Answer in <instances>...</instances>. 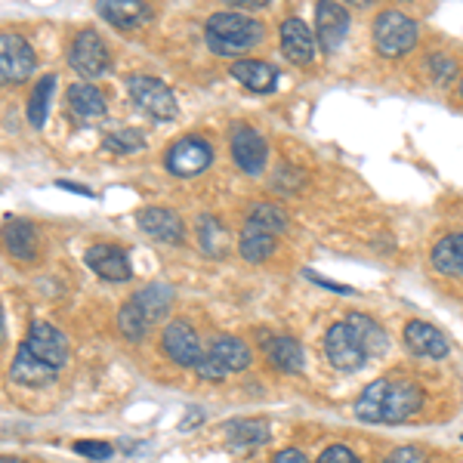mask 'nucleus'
I'll return each mask as SVG.
<instances>
[{
	"label": "nucleus",
	"mask_w": 463,
	"mask_h": 463,
	"mask_svg": "<svg viewBox=\"0 0 463 463\" xmlns=\"http://www.w3.org/2000/svg\"><path fill=\"white\" fill-rule=\"evenodd\" d=\"M204 37L216 56H241L263 41V22L244 13H213L204 25Z\"/></svg>",
	"instance_id": "nucleus-1"
},
{
	"label": "nucleus",
	"mask_w": 463,
	"mask_h": 463,
	"mask_svg": "<svg viewBox=\"0 0 463 463\" xmlns=\"http://www.w3.org/2000/svg\"><path fill=\"white\" fill-rule=\"evenodd\" d=\"M69 65L80 78H87V84H93V78H102L111 69V53L106 41L93 28H80L69 47Z\"/></svg>",
	"instance_id": "nucleus-2"
},
{
	"label": "nucleus",
	"mask_w": 463,
	"mask_h": 463,
	"mask_svg": "<svg viewBox=\"0 0 463 463\" xmlns=\"http://www.w3.org/2000/svg\"><path fill=\"white\" fill-rule=\"evenodd\" d=\"M127 90H130V99L137 102L146 115H152L155 121H174L176 118V96L164 80L152 78V74H133L127 80Z\"/></svg>",
	"instance_id": "nucleus-3"
},
{
	"label": "nucleus",
	"mask_w": 463,
	"mask_h": 463,
	"mask_svg": "<svg viewBox=\"0 0 463 463\" xmlns=\"http://www.w3.org/2000/svg\"><path fill=\"white\" fill-rule=\"evenodd\" d=\"M374 43L383 56H405L417 43V22L399 10H383L374 22Z\"/></svg>",
	"instance_id": "nucleus-4"
},
{
	"label": "nucleus",
	"mask_w": 463,
	"mask_h": 463,
	"mask_svg": "<svg viewBox=\"0 0 463 463\" xmlns=\"http://www.w3.org/2000/svg\"><path fill=\"white\" fill-rule=\"evenodd\" d=\"M211 161H213V148L201 137L176 139V143L167 148V155H164V164H167L170 174L183 176V179L204 174V170L211 167Z\"/></svg>",
	"instance_id": "nucleus-5"
},
{
	"label": "nucleus",
	"mask_w": 463,
	"mask_h": 463,
	"mask_svg": "<svg viewBox=\"0 0 463 463\" xmlns=\"http://www.w3.org/2000/svg\"><path fill=\"white\" fill-rule=\"evenodd\" d=\"M37 56L32 43L19 34H0V87L22 84L32 78Z\"/></svg>",
	"instance_id": "nucleus-6"
},
{
	"label": "nucleus",
	"mask_w": 463,
	"mask_h": 463,
	"mask_svg": "<svg viewBox=\"0 0 463 463\" xmlns=\"http://www.w3.org/2000/svg\"><path fill=\"white\" fill-rule=\"evenodd\" d=\"M325 353H327V362L337 371H358L368 362V353H364V346L358 343V337L346 321L331 325V331H327V337H325Z\"/></svg>",
	"instance_id": "nucleus-7"
},
{
	"label": "nucleus",
	"mask_w": 463,
	"mask_h": 463,
	"mask_svg": "<svg viewBox=\"0 0 463 463\" xmlns=\"http://www.w3.org/2000/svg\"><path fill=\"white\" fill-rule=\"evenodd\" d=\"M25 346L32 349L43 364H50V368H56V371L69 364V355H71L69 337H65L59 327L47 325V321H34V325L28 327Z\"/></svg>",
	"instance_id": "nucleus-8"
},
{
	"label": "nucleus",
	"mask_w": 463,
	"mask_h": 463,
	"mask_svg": "<svg viewBox=\"0 0 463 463\" xmlns=\"http://www.w3.org/2000/svg\"><path fill=\"white\" fill-rule=\"evenodd\" d=\"M161 346H164V353H167V358H174L179 368H195L201 362V355H204L195 327H192L185 318H176L164 327Z\"/></svg>",
	"instance_id": "nucleus-9"
},
{
	"label": "nucleus",
	"mask_w": 463,
	"mask_h": 463,
	"mask_svg": "<svg viewBox=\"0 0 463 463\" xmlns=\"http://www.w3.org/2000/svg\"><path fill=\"white\" fill-rule=\"evenodd\" d=\"M423 405V392L411 380H390L386 386L383 411H380V423H405L408 417H414Z\"/></svg>",
	"instance_id": "nucleus-10"
},
{
	"label": "nucleus",
	"mask_w": 463,
	"mask_h": 463,
	"mask_svg": "<svg viewBox=\"0 0 463 463\" xmlns=\"http://www.w3.org/2000/svg\"><path fill=\"white\" fill-rule=\"evenodd\" d=\"M266 139L260 137L253 127L248 124H238L235 130H232V158H235L238 167L244 170V174L250 176H260L266 170Z\"/></svg>",
	"instance_id": "nucleus-11"
},
{
	"label": "nucleus",
	"mask_w": 463,
	"mask_h": 463,
	"mask_svg": "<svg viewBox=\"0 0 463 463\" xmlns=\"http://www.w3.org/2000/svg\"><path fill=\"white\" fill-rule=\"evenodd\" d=\"M316 34H318V43H321V50H325V53L340 50V43L346 41V34H349L346 6L331 4V0L318 4L316 6Z\"/></svg>",
	"instance_id": "nucleus-12"
},
{
	"label": "nucleus",
	"mask_w": 463,
	"mask_h": 463,
	"mask_svg": "<svg viewBox=\"0 0 463 463\" xmlns=\"http://www.w3.org/2000/svg\"><path fill=\"white\" fill-rule=\"evenodd\" d=\"M84 260H87V266L106 281H127L133 275L130 260H127L124 248H118V244H93Z\"/></svg>",
	"instance_id": "nucleus-13"
},
{
	"label": "nucleus",
	"mask_w": 463,
	"mask_h": 463,
	"mask_svg": "<svg viewBox=\"0 0 463 463\" xmlns=\"http://www.w3.org/2000/svg\"><path fill=\"white\" fill-rule=\"evenodd\" d=\"M65 106H69V111L80 124H93V121H99V118H106V96H102L99 87L87 84V80L69 87Z\"/></svg>",
	"instance_id": "nucleus-14"
},
{
	"label": "nucleus",
	"mask_w": 463,
	"mask_h": 463,
	"mask_svg": "<svg viewBox=\"0 0 463 463\" xmlns=\"http://www.w3.org/2000/svg\"><path fill=\"white\" fill-rule=\"evenodd\" d=\"M96 13L109 25L124 28V32H133V28L152 19V6L143 4V0H102V4H96Z\"/></svg>",
	"instance_id": "nucleus-15"
},
{
	"label": "nucleus",
	"mask_w": 463,
	"mask_h": 463,
	"mask_svg": "<svg viewBox=\"0 0 463 463\" xmlns=\"http://www.w3.org/2000/svg\"><path fill=\"white\" fill-rule=\"evenodd\" d=\"M281 50L290 62L309 65L316 59V37L303 19H285L281 22Z\"/></svg>",
	"instance_id": "nucleus-16"
},
{
	"label": "nucleus",
	"mask_w": 463,
	"mask_h": 463,
	"mask_svg": "<svg viewBox=\"0 0 463 463\" xmlns=\"http://www.w3.org/2000/svg\"><path fill=\"white\" fill-rule=\"evenodd\" d=\"M0 244L13 260H22V263L37 257V232L28 220H6L0 229Z\"/></svg>",
	"instance_id": "nucleus-17"
},
{
	"label": "nucleus",
	"mask_w": 463,
	"mask_h": 463,
	"mask_svg": "<svg viewBox=\"0 0 463 463\" xmlns=\"http://www.w3.org/2000/svg\"><path fill=\"white\" fill-rule=\"evenodd\" d=\"M232 78L241 87L253 90V93H272V90L279 87V71H275V65L260 62V59H238V62L232 65Z\"/></svg>",
	"instance_id": "nucleus-18"
},
{
	"label": "nucleus",
	"mask_w": 463,
	"mask_h": 463,
	"mask_svg": "<svg viewBox=\"0 0 463 463\" xmlns=\"http://www.w3.org/2000/svg\"><path fill=\"white\" fill-rule=\"evenodd\" d=\"M139 226H143V232H148L152 238L167 241V244H179L185 235L183 220H179L174 211H167V207H146V211L139 213Z\"/></svg>",
	"instance_id": "nucleus-19"
},
{
	"label": "nucleus",
	"mask_w": 463,
	"mask_h": 463,
	"mask_svg": "<svg viewBox=\"0 0 463 463\" xmlns=\"http://www.w3.org/2000/svg\"><path fill=\"white\" fill-rule=\"evenodd\" d=\"M405 343L414 355L423 358H445L448 355V340L427 321H408L405 325Z\"/></svg>",
	"instance_id": "nucleus-20"
},
{
	"label": "nucleus",
	"mask_w": 463,
	"mask_h": 463,
	"mask_svg": "<svg viewBox=\"0 0 463 463\" xmlns=\"http://www.w3.org/2000/svg\"><path fill=\"white\" fill-rule=\"evenodd\" d=\"M10 374L16 383H25V386H50L56 380V368H50V364H43L41 358H37L32 349L22 343L16 358H13V368Z\"/></svg>",
	"instance_id": "nucleus-21"
},
{
	"label": "nucleus",
	"mask_w": 463,
	"mask_h": 463,
	"mask_svg": "<svg viewBox=\"0 0 463 463\" xmlns=\"http://www.w3.org/2000/svg\"><path fill=\"white\" fill-rule=\"evenodd\" d=\"M266 358L285 374H300L306 358H303V346L294 337H266Z\"/></svg>",
	"instance_id": "nucleus-22"
},
{
	"label": "nucleus",
	"mask_w": 463,
	"mask_h": 463,
	"mask_svg": "<svg viewBox=\"0 0 463 463\" xmlns=\"http://www.w3.org/2000/svg\"><path fill=\"white\" fill-rule=\"evenodd\" d=\"M226 442L235 451H250V448H260L269 442V423L257 420V417H248V420H232L226 427Z\"/></svg>",
	"instance_id": "nucleus-23"
},
{
	"label": "nucleus",
	"mask_w": 463,
	"mask_h": 463,
	"mask_svg": "<svg viewBox=\"0 0 463 463\" xmlns=\"http://www.w3.org/2000/svg\"><path fill=\"white\" fill-rule=\"evenodd\" d=\"M130 300L146 316L148 325H158V321L167 318L170 300H174V290H170L167 285H148V288L139 290L137 297H130Z\"/></svg>",
	"instance_id": "nucleus-24"
},
{
	"label": "nucleus",
	"mask_w": 463,
	"mask_h": 463,
	"mask_svg": "<svg viewBox=\"0 0 463 463\" xmlns=\"http://www.w3.org/2000/svg\"><path fill=\"white\" fill-rule=\"evenodd\" d=\"M207 353H211L226 371H244L250 364L248 343L238 340V337H232V334H222V337H216L211 343V349H207Z\"/></svg>",
	"instance_id": "nucleus-25"
},
{
	"label": "nucleus",
	"mask_w": 463,
	"mask_h": 463,
	"mask_svg": "<svg viewBox=\"0 0 463 463\" xmlns=\"http://www.w3.org/2000/svg\"><path fill=\"white\" fill-rule=\"evenodd\" d=\"M432 266L442 275H458V279H463V232L445 235L432 248Z\"/></svg>",
	"instance_id": "nucleus-26"
},
{
	"label": "nucleus",
	"mask_w": 463,
	"mask_h": 463,
	"mask_svg": "<svg viewBox=\"0 0 463 463\" xmlns=\"http://www.w3.org/2000/svg\"><path fill=\"white\" fill-rule=\"evenodd\" d=\"M343 321H346V325L353 327V334L358 337V343L364 346V353H368V358H371V355H377V353H383L386 343H390V340H386V334H383V327H380L374 318L362 316V312H353V316H346Z\"/></svg>",
	"instance_id": "nucleus-27"
},
{
	"label": "nucleus",
	"mask_w": 463,
	"mask_h": 463,
	"mask_svg": "<svg viewBox=\"0 0 463 463\" xmlns=\"http://www.w3.org/2000/svg\"><path fill=\"white\" fill-rule=\"evenodd\" d=\"M272 253H275V235H269V232L248 222L241 232V257L248 260V263H263Z\"/></svg>",
	"instance_id": "nucleus-28"
},
{
	"label": "nucleus",
	"mask_w": 463,
	"mask_h": 463,
	"mask_svg": "<svg viewBox=\"0 0 463 463\" xmlns=\"http://www.w3.org/2000/svg\"><path fill=\"white\" fill-rule=\"evenodd\" d=\"M56 90V78L53 74H43V80H37V87L28 96V124L41 130L47 124V111H50V96Z\"/></svg>",
	"instance_id": "nucleus-29"
},
{
	"label": "nucleus",
	"mask_w": 463,
	"mask_h": 463,
	"mask_svg": "<svg viewBox=\"0 0 463 463\" xmlns=\"http://www.w3.org/2000/svg\"><path fill=\"white\" fill-rule=\"evenodd\" d=\"M386 386L390 380H374L355 402V417L364 423H380V411H383V399H386Z\"/></svg>",
	"instance_id": "nucleus-30"
},
{
	"label": "nucleus",
	"mask_w": 463,
	"mask_h": 463,
	"mask_svg": "<svg viewBox=\"0 0 463 463\" xmlns=\"http://www.w3.org/2000/svg\"><path fill=\"white\" fill-rule=\"evenodd\" d=\"M248 222L250 226H257V229H263L269 232V235H281V232H288V213L281 211V207H275V204H257L253 211L248 213Z\"/></svg>",
	"instance_id": "nucleus-31"
},
{
	"label": "nucleus",
	"mask_w": 463,
	"mask_h": 463,
	"mask_svg": "<svg viewBox=\"0 0 463 463\" xmlns=\"http://www.w3.org/2000/svg\"><path fill=\"white\" fill-rule=\"evenodd\" d=\"M146 148V137L133 127H121V130L109 133L102 139V152H111V155H137Z\"/></svg>",
	"instance_id": "nucleus-32"
},
{
	"label": "nucleus",
	"mask_w": 463,
	"mask_h": 463,
	"mask_svg": "<svg viewBox=\"0 0 463 463\" xmlns=\"http://www.w3.org/2000/svg\"><path fill=\"white\" fill-rule=\"evenodd\" d=\"M198 238L207 257H222V253H226V229H222V222L213 220V216H201L198 220Z\"/></svg>",
	"instance_id": "nucleus-33"
},
{
	"label": "nucleus",
	"mask_w": 463,
	"mask_h": 463,
	"mask_svg": "<svg viewBox=\"0 0 463 463\" xmlns=\"http://www.w3.org/2000/svg\"><path fill=\"white\" fill-rule=\"evenodd\" d=\"M118 327H121V334L127 340H143L152 325H148L143 312L133 306V300H127L121 306V312H118Z\"/></svg>",
	"instance_id": "nucleus-34"
},
{
	"label": "nucleus",
	"mask_w": 463,
	"mask_h": 463,
	"mask_svg": "<svg viewBox=\"0 0 463 463\" xmlns=\"http://www.w3.org/2000/svg\"><path fill=\"white\" fill-rule=\"evenodd\" d=\"M195 371H198V377H201V380H222V377L229 374V371L222 368V364L216 362V358H213L211 353L201 355V362L195 364Z\"/></svg>",
	"instance_id": "nucleus-35"
},
{
	"label": "nucleus",
	"mask_w": 463,
	"mask_h": 463,
	"mask_svg": "<svg viewBox=\"0 0 463 463\" xmlns=\"http://www.w3.org/2000/svg\"><path fill=\"white\" fill-rule=\"evenodd\" d=\"M380 463H430V460H427V454H423V448L405 445V448H399V451H392L390 458L380 460Z\"/></svg>",
	"instance_id": "nucleus-36"
},
{
	"label": "nucleus",
	"mask_w": 463,
	"mask_h": 463,
	"mask_svg": "<svg viewBox=\"0 0 463 463\" xmlns=\"http://www.w3.org/2000/svg\"><path fill=\"white\" fill-rule=\"evenodd\" d=\"M74 451L84 454V458H93V460H106V458H111V445H106V442H87V439L74 442Z\"/></svg>",
	"instance_id": "nucleus-37"
},
{
	"label": "nucleus",
	"mask_w": 463,
	"mask_h": 463,
	"mask_svg": "<svg viewBox=\"0 0 463 463\" xmlns=\"http://www.w3.org/2000/svg\"><path fill=\"white\" fill-rule=\"evenodd\" d=\"M318 463H362V460H358L346 445H331V448H325V451H321Z\"/></svg>",
	"instance_id": "nucleus-38"
},
{
	"label": "nucleus",
	"mask_w": 463,
	"mask_h": 463,
	"mask_svg": "<svg viewBox=\"0 0 463 463\" xmlns=\"http://www.w3.org/2000/svg\"><path fill=\"white\" fill-rule=\"evenodd\" d=\"M272 463H309V460H306V454L297 451V448H285V451L275 454Z\"/></svg>",
	"instance_id": "nucleus-39"
},
{
	"label": "nucleus",
	"mask_w": 463,
	"mask_h": 463,
	"mask_svg": "<svg viewBox=\"0 0 463 463\" xmlns=\"http://www.w3.org/2000/svg\"><path fill=\"white\" fill-rule=\"evenodd\" d=\"M59 189H69V192H80V195H93L90 189H84V185H74V183H59Z\"/></svg>",
	"instance_id": "nucleus-40"
},
{
	"label": "nucleus",
	"mask_w": 463,
	"mask_h": 463,
	"mask_svg": "<svg viewBox=\"0 0 463 463\" xmlns=\"http://www.w3.org/2000/svg\"><path fill=\"white\" fill-rule=\"evenodd\" d=\"M0 463H22L19 458H0Z\"/></svg>",
	"instance_id": "nucleus-41"
},
{
	"label": "nucleus",
	"mask_w": 463,
	"mask_h": 463,
	"mask_svg": "<svg viewBox=\"0 0 463 463\" xmlns=\"http://www.w3.org/2000/svg\"><path fill=\"white\" fill-rule=\"evenodd\" d=\"M0 337H4V312H0Z\"/></svg>",
	"instance_id": "nucleus-42"
},
{
	"label": "nucleus",
	"mask_w": 463,
	"mask_h": 463,
	"mask_svg": "<svg viewBox=\"0 0 463 463\" xmlns=\"http://www.w3.org/2000/svg\"><path fill=\"white\" fill-rule=\"evenodd\" d=\"M460 90H463V80H460Z\"/></svg>",
	"instance_id": "nucleus-43"
}]
</instances>
